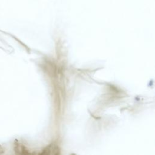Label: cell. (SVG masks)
Returning a JSON list of instances; mask_svg holds the SVG:
<instances>
[{
	"label": "cell",
	"mask_w": 155,
	"mask_h": 155,
	"mask_svg": "<svg viewBox=\"0 0 155 155\" xmlns=\"http://www.w3.org/2000/svg\"><path fill=\"white\" fill-rule=\"evenodd\" d=\"M53 150H56L58 151V147H56L54 145H48L44 150H43V153L44 154H56L55 152H54Z\"/></svg>",
	"instance_id": "1"
}]
</instances>
